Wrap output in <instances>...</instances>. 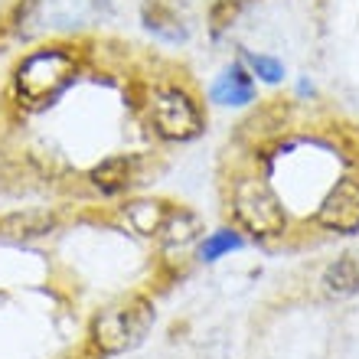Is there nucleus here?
Here are the masks:
<instances>
[{"label":"nucleus","instance_id":"obj_5","mask_svg":"<svg viewBox=\"0 0 359 359\" xmlns=\"http://www.w3.org/2000/svg\"><path fill=\"white\" fill-rule=\"evenodd\" d=\"M147 157L144 154H111L86 173V183L95 196L102 199H121L131 196L134 189L144 183Z\"/></svg>","mask_w":359,"mask_h":359},{"label":"nucleus","instance_id":"obj_14","mask_svg":"<svg viewBox=\"0 0 359 359\" xmlns=\"http://www.w3.org/2000/svg\"><path fill=\"white\" fill-rule=\"evenodd\" d=\"M238 62L255 76V82H265V86H281L287 69H284L281 59L268 56V53H252V49H242L238 53Z\"/></svg>","mask_w":359,"mask_h":359},{"label":"nucleus","instance_id":"obj_3","mask_svg":"<svg viewBox=\"0 0 359 359\" xmlns=\"http://www.w3.org/2000/svg\"><path fill=\"white\" fill-rule=\"evenodd\" d=\"M157 323V307L147 294L134 291L121 301L108 304L88 320V346L95 356L111 359L134 353L147 340V333Z\"/></svg>","mask_w":359,"mask_h":359},{"label":"nucleus","instance_id":"obj_15","mask_svg":"<svg viewBox=\"0 0 359 359\" xmlns=\"http://www.w3.org/2000/svg\"><path fill=\"white\" fill-rule=\"evenodd\" d=\"M248 0H212L209 4V36L222 39L245 13Z\"/></svg>","mask_w":359,"mask_h":359},{"label":"nucleus","instance_id":"obj_11","mask_svg":"<svg viewBox=\"0 0 359 359\" xmlns=\"http://www.w3.org/2000/svg\"><path fill=\"white\" fill-rule=\"evenodd\" d=\"M203 236H206V222H203V216L193 212V209H187V206H173L170 219L163 222L157 242H161L163 252H177L180 255V252L196 248Z\"/></svg>","mask_w":359,"mask_h":359},{"label":"nucleus","instance_id":"obj_8","mask_svg":"<svg viewBox=\"0 0 359 359\" xmlns=\"http://www.w3.org/2000/svg\"><path fill=\"white\" fill-rule=\"evenodd\" d=\"M62 226L59 209H13L0 216V238L7 242H33V238H46Z\"/></svg>","mask_w":359,"mask_h":359},{"label":"nucleus","instance_id":"obj_9","mask_svg":"<svg viewBox=\"0 0 359 359\" xmlns=\"http://www.w3.org/2000/svg\"><path fill=\"white\" fill-rule=\"evenodd\" d=\"M170 212H173L170 199H157V196L128 199L124 206H118V219L131 229L134 236H144V238L161 236V229H163V222L170 219Z\"/></svg>","mask_w":359,"mask_h":359},{"label":"nucleus","instance_id":"obj_1","mask_svg":"<svg viewBox=\"0 0 359 359\" xmlns=\"http://www.w3.org/2000/svg\"><path fill=\"white\" fill-rule=\"evenodd\" d=\"M82 79V53L62 43H49L17 62L13 69V98L27 111H46L49 104L66 98Z\"/></svg>","mask_w":359,"mask_h":359},{"label":"nucleus","instance_id":"obj_10","mask_svg":"<svg viewBox=\"0 0 359 359\" xmlns=\"http://www.w3.org/2000/svg\"><path fill=\"white\" fill-rule=\"evenodd\" d=\"M141 23L154 39H161L167 46H180V43L189 39L187 20H183V13L173 7L170 0H144Z\"/></svg>","mask_w":359,"mask_h":359},{"label":"nucleus","instance_id":"obj_2","mask_svg":"<svg viewBox=\"0 0 359 359\" xmlns=\"http://www.w3.org/2000/svg\"><path fill=\"white\" fill-rule=\"evenodd\" d=\"M226 203L236 229L252 242H278L291 229V212L284 206V196L262 170L236 173L229 180Z\"/></svg>","mask_w":359,"mask_h":359},{"label":"nucleus","instance_id":"obj_4","mask_svg":"<svg viewBox=\"0 0 359 359\" xmlns=\"http://www.w3.org/2000/svg\"><path fill=\"white\" fill-rule=\"evenodd\" d=\"M144 108L151 131L167 144H189L206 131V108L187 82H154Z\"/></svg>","mask_w":359,"mask_h":359},{"label":"nucleus","instance_id":"obj_13","mask_svg":"<svg viewBox=\"0 0 359 359\" xmlns=\"http://www.w3.org/2000/svg\"><path fill=\"white\" fill-rule=\"evenodd\" d=\"M238 248H245V236H242L236 226H222V229H216V232H206V236L199 238L196 258L203 265H216L219 258L232 255Z\"/></svg>","mask_w":359,"mask_h":359},{"label":"nucleus","instance_id":"obj_7","mask_svg":"<svg viewBox=\"0 0 359 359\" xmlns=\"http://www.w3.org/2000/svg\"><path fill=\"white\" fill-rule=\"evenodd\" d=\"M206 98L219 108H248L258 102V82L242 62H232L219 72L206 88Z\"/></svg>","mask_w":359,"mask_h":359},{"label":"nucleus","instance_id":"obj_12","mask_svg":"<svg viewBox=\"0 0 359 359\" xmlns=\"http://www.w3.org/2000/svg\"><path fill=\"white\" fill-rule=\"evenodd\" d=\"M320 287L327 297H353L359 294V258L356 255H340L320 274Z\"/></svg>","mask_w":359,"mask_h":359},{"label":"nucleus","instance_id":"obj_6","mask_svg":"<svg viewBox=\"0 0 359 359\" xmlns=\"http://www.w3.org/2000/svg\"><path fill=\"white\" fill-rule=\"evenodd\" d=\"M313 222H317V229L333 232V236H356L359 232V177H340L337 183H330V189L317 203Z\"/></svg>","mask_w":359,"mask_h":359}]
</instances>
